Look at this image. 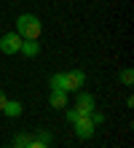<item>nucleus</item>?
<instances>
[{
    "label": "nucleus",
    "mask_w": 134,
    "mask_h": 148,
    "mask_svg": "<svg viewBox=\"0 0 134 148\" xmlns=\"http://www.w3.org/2000/svg\"><path fill=\"white\" fill-rule=\"evenodd\" d=\"M16 32L22 35V40H38L43 32V24L35 14H22L16 16Z\"/></svg>",
    "instance_id": "f257e3e1"
},
{
    "label": "nucleus",
    "mask_w": 134,
    "mask_h": 148,
    "mask_svg": "<svg viewBox=\"0 0 134 148\" xmlns=\"http://www.w3.org/2000/svg\"><path fill=\"white\" fill-rule=\"evenodd\" d=\"M75 137L78 140H88L94 132H97V124L91 121V116H78V121H75Z\"/></svg>",
    "instance_id": "f03ea898"
},
{
    "label": "nucleus",
    "mask_w": 134,
    "mask_h": 148,
    "mask_svg": "<svg viewBox=\"0 0 134 148\" xmlns=\"http://www.w3.org/2000/svg\"><path fill=\"white\" fill-rule=\"evenodd\" d=\"M19 49H22V35L19 32H5L3 38H0V51L3 54H19Z\"/></svg>",
    "instance_id": "7ed1b4c3"
},
{
    "label": "nucleus",
    "mask_w": 134,
    "mask_h": 148,
    "mask_svg": "<svg viewBox=\"0 0 134 148\" xmlns=\"http://www.w3.org/2000/svg\"><path fill=\"white\" fill-rule=\"evenodd\" d=\"M94 108H97V100H94L88 92H80L78 97H75V110L80 113V116H88Z\"/></svg>",
    "instance_id": "20e7f679"
},
{
    "label": "nucleus",
    "mask_w": 134,
    "mask_h": 148,
    "mask_svg": "<svg viewBox=\"0 0 134 148\" xmlns=\"http://www.w3.org/2000/svg\"><path fill=\"white\" fill-rule=\"evenodd\" d=\"M65 75H67V89H70V92H80V89H83V84H86L83 70H70V73H65Z\"/></svg>",
    "instance_id": "39448f33"
},
{
    "label": "nucleus",
    "mask_w": 134,
    "mask_h": 148,
    "mask_svg": "<svg viewBox=\"0 0 134 148\" xmlns=\"http://www.w3.org/2000/svg\"><path fill=\"white\" fill-rule=\"evenodd\" d=\"M48 105H51L54 110H62V108H67V92L51 89V94H48Z\"/></svg>",
    "instance_id": "423d86ee"
},
{
    "label": "nucleus",
    "mask_w": 134,
    "mask_h": 148,
    "mask_svg": "<svg viewBox=\"0 0 134 148\" xmlns=\"http://www.w3.org/2000/svg\"><path fill=\"white\" fill-rule=\"evenodd\" d=\"M19 54H22V57H27V59L38 57V54H40V43H38V40H22Z\"/></svg>",
    "instance_id": "0eeeda50"
},
{
    "label": "nucleus",
    "mask_w": 134,
    "mask_h": 148,
    "mask_svg": "<svg viewBox=\"0 0 134 148\" xmlns=\"http://www.w3.org/2000/svg\"><path fill=\"white\" fill-rule=\"evenodd\" d=\"M22 110H24V105H22L19 100H5V105H3V113H5L8 119H19Z\"/></svg>",
    "instance_id": "6e6552de"
},
{
    "label": "nucleus",
    "mask_w": 134,
    "mask_h": 148,
    "mask_svg": "<svg viewBox=\"0 0 134 148\" xmlns=\"http://www.w3.org/2000/svg\"><path fill=\"white\" fill-rule=\"evenodd\" d=\"M51 89L70 92V89H67V75H65V73H54V75H51Z\"/></svg>",
    "instance_id": "1a4fd4ad"
},
{
    "label": "nucleus",
    "mask_w": 134,
    "mask_h": 148,
    "mask_svg": "<svg viewBox=\"0 0 134 148\" xmlns=\"http://www.w3.org/2000/svg\"><path fill=\"white\" fill-rule=\"evenodd\" d=\"M121 84L123 86H131L134 84V70H131V67H123V70H121Z\"/></svg>",
    "instance_id": "9d476101"
},
{
    "label": "nucleus",
    "mask_w": 134,
    "mask_h": 148,
    "mask_svg": "<svg viewBox=\"0 0 134 148\" xmlns=\"http://www.w3.org/2000/svg\"><path fill=\"white\" fill-rule=\"evenodd\" d=\"M30 137H32V135H16V140H14V148H24L27 143H30Z\"/></svg>",
    "instance_id": "9b49d317"
},
{
    "label": "nucleus",
    "mask_w": 134,
    "mask_h": 148,
    "mask_svg": "<svg viewBox=\"0 0 134 148\" xmlns=\"http://www.w3.org/2000/svg\"><path fill=\"white\" fill-rule=\"evenodd\" d=\"M24 148H48V143H43V140H38V137H30V143H27Z\"/></svg>",
    "instance_id": "f8f14e48"
},
{
    "label": "nucleus",
    "mask_w": 134,
    "mask_h": 148,
    "mask_svg": "<svg viewBox=\"0 0 134 148\" xmlns=\"http://www.w3.org/2000/svg\"><path fill=\"white\" fill-rule=\"evenodd\" d=\"M35 137L43 140V143H51V132H48V129H38V135H35Z\"/></svg>",
    "instance_id": "ddd939ff"
},
{
    "label": "nucleus",
    "mask_w": 134,
    "mask_h": 148,
    "mask_svg": "<svg viewBox=\"0 0 134 148\" xmlns=\"http://www.w3.org/2000/svg\"><path fill=\"white\" fill-rule=\"evenodd\" d=\"M78 116H80V113H78L75 108H67V124H75V121H78Z\"/></svg>",
    "instance_id": "4468645a"
},
{
    "label": "nucleus",
    "mask_w": 134,
    "mask_h": 148,
    "mask_svg": "<svg viewBox=\"0 0 134 148\" xmlns=\"http://www.w3.org/2000/svg\"><path fill=\"white\" fill-rule=\"evenodd\" d=\"M5 100H8V97L3 94V89H0V110H3V105H5Z\"/></svg>",
    "instance_id": "2eb2a0df"
}]
</instances>
